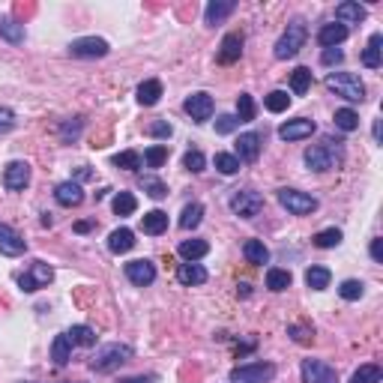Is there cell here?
Returning a JSON list of instances; mask_svg holds the SVG:
<instances>
[{
    "mask_svg": "<svg viewBox=\"0 0 383 383\" xmlns=\"http://www.w3.org/2000/svg\"><path fill=\"white\" fill-rule=\"evenodd\" d=\"M243 258L249 260V264H255V267H264V264H269V249L260 243V240H246V243H243Z\"/></svg>",
    "mask_w": 383,
    "mask_h": 383,
    "instance_id": "28",
    "label": "cell"
},
{
    "mask_svg": "<svg viewBox=\"0 0 383 383\" xmlns=\"http://www.w3.org/2000/svg\"><path fill=\"white\" fill-rule=\"evenodd\" d=\"M329 281H332V273H329L327 267H308L306 269V285L311 290H327Z\"/></svg>",
    "mask_w": 383,
    "mask_h": 383,
    "instance_id": "34",
    "label": "cell"
},
{
    "mask_svg": "<svg viewBox=\"0 0 383 383\" xmlns=\"http://www.w3.org/2000/svg\"><path fill=\"white\" fill-rule=\"evenodd\" d=\"M90 228H93V225H90V221H78V225H75V230H78V234H87Z\"/></svg>",
    "mask_w": 383,
    "mask_h": 383,
    "instance_id": "56",
    "label": "cell"
},
{
    "mask_svg": "<svg viewBox=\"0 0 383 383\" xmlns=\"http://www.w3.org/2000/svg\"><path fill=\"white\" fill-rule=\"evenodd\" d=\"M111 207H114L117 216H132L138 210V198L132 195V192H117L114 201H111Z\"/></svg>",
    "mask_w": 383,
    "mask_h": 383,
    "instance_id": "36",
    "label": "cell"
},
{
    "mask_svg": "<svg viewBox=\"0 0 383 383\" xmlns=\"http://www.w3.org/2000/svg\"><path fill=\"white\" fill-rule=\"evenodd\" d=\"M52 279H54V269L52 264H45V260H33L22 276H18V288L24 290V294H36V290H42L52 285Z\"/></svg>",
    "mask_w": 383,
    "mask_h": 383,
    "instance_id": "6",
    "label": "cell"
},
{
    "mask_svg": "<svg viewBox=\"0 0 383 383\" xmlns=\"http://www.w3.org/2000/svg\"><path fill=\"white\" fill-rule=\"evenodd\" d=\"M183 111L192 117V123H207V120L213 117V111H216V102H213V96H210V93H204V90H198V93L186 96Z\"/></svg>",
    "mask_w": 383,
    "mask_h": 383,
    "instance_id": "10",
    "label": "cell"
},
{
    "mask_svg": "<svg viewBox=\"0 0 383 383\" xmlns=\"http://www.w3.org/2000/svg\"><path fill=\"white\" fill-rule=\"evenodd\" d=\"M383 380V368L375 366V362H368V366H359L354 371V377H350V383H380Z\"/></svg>",
    "mask_w": 383,
    "mask_h": 383,
    "instance_id": "41",
    "label": "cell"
},
{
    "mask_svg": "<svg viewBox=\"0 0 383 383\" xmlns=\"http://www.w3.org/2000/svg\"><path fill=\"white\" fill-rule=\"evenodd\" d=\"M230 210H234V216L240 219H255L260 210H264V195L255 189H237L234 195H230Z\"/></svg>",
    "mask_w": 383,
    "mask_h": 383,
    "instance_id": "7",
    "label": "cell"
},
{
    "mask_svg": "<svg viewBox=\"0 0 383 383\" xmlns=\"http://www.w3.org/2000/svg\"><path fill=\"white\" fill-rule=\"evenodd\" d=\"M144 162H147V168H162V165L168 162V147H165V144L147 147V150H144Z\"/></svg>",
    "mask_w": 383,
    "mask_h": 383,
    "instance_id": "47",
    "label": "cell"
},
{
    "mask_svg": "<svg viewBox=\"0 0 383 383\" xmlns=\"http://www.w3.org/2000/svg\"><path fill=\"white\" fill-rule=\"evenodd\" d=\"M332 120H336V126L341 129V132H354V129H359V114L354 108H338Z\"/></svg>",
    "mask_w": 383,
    "mask_h": 383,
    "instance_id": "43",
    "label": "cell"
},
{
    "mask_svg": "<svg viewBox=\"0 0 383 383\" xmlns=\"http://www.w3.org/2000/svg\"><path fill=\"white\" fill-rule=\"evenodd\" d=\"M341 240H345V234H341L338 228H327V230H318V234L311 237V243H315L318 249H336Z\"/></svg>",
    "mask_w": 383,
    "mask_h": 383,
    "instance_id": "40",
    "label": "cell"
},
{
    "mask_svg": "<svg viewBox=\"0 0 383 383\" xmlns=\"http://www.w3.org/2000/svg\"><path fill=\"white\" fill-rule=\"evenodd\" d=\"M276 377V366L269 362H249V366L230 368V383H267Z\"/></svg>",
    "mask_w": 383,
    "mask_h": 383,
    "instance_id": "8",
    "label": "cell"
},
{
    "mask_svg": "<svg viewBox=\"0 0 383 383\" xmlns=\"http://www.w3.org/2000/svg\"><path fill=\"white\" fill-rule=\"evenodd\" d=\"M320 60H324V66H336V63H341V60H345V52H341V48H324Z\"/></svg>",
    "mask_w": 383,
    "mask_h": 383,
    "instance_id": "53",
    "label": "cell"
},
{
    "mask_svg": "<svg viewBox=\"0 0 383 383\" xmlns=\"http://www.w3.org/2000/svg\"><path fill=\"white\" fill-rule=\"evenodd\" d=\"M54 201L60 207H78L84 201V189L78 180H63V183L54 186Z\"/></svg>",
    "mask_w": 383,
    "mask_h": 383,
    "instance_id": "17",
    "label": "cell"
},
{
    "mask_svg": "<svg viewBox=\"0 0 383 383\" xmlns=\"http://www.w3.org/2000/svg\"><path fill=\"white\" fill-rule=\"evenodd\" d=\"M371 260H375V264H383V240L380 237L371 240Z\"/></svg>",
    "mask_w": 383,
    "mask_h": 383,
    "instance_id": "54",
    "label": "cell"
},
{
    "mask_svg": "<svg viewBox=\"0 0 383 383\" xmlns=\"http://www.w3.org/2000/svg\"><path fill=\"white\" fill-rule=\"evenodd\" d=\"M108 52H111V45L105 42L102 36H81V39H72V42H69V54H72V57H81V60L105 57Z\"/></svg>",
    "mask_w": 383,
    "mask_h": 383,
    "instance_id": "9",
    "label": "cell"
},
{
    "mask_svg": "<svg viewBox=\"0 0 383 383\" xmlns=\"http://www.w3.org/2000/svg\"><path fill=\"white\" fill-rule=\"evenodd\" d=\"M87 177H90V168L81 165V168H78V180H87Z\"/></svg>",
    "mask_w": 383,
    "mask_h": 383,
    "instance_id": "57",
    "label": "cell"
},
{
    "mask_svg": "<svg viewBox=\"0 0 383 383\" xmlns=\"http://www.w3.org/2000/svg\"><path fill=\"white\" fill-rule=\"evenodd\" d=\"M108 249H111V255H126V251H132L135 249V234L129 228H117V230H111V237H108Z\"/></svg>",
    "mask_w": 383,
    "mask_h": 383,
    "instance_id": "24",
    "label": "cell"
},
{
    "mask_svg": "<svg viewBox=\"0 0 383 383\" xmlns=\"http://www.w3.org/2000/svg\"><path fill=\"white\" fill-rule=\"evenodd\" d=\"M264 108L273 111V114H281V111H288V108H290L288 90H269V93L264 96Z\"/></svg>",
    "mask_w": 383,
    "mask_h": 383,
    "instance_id": "38",
    "label": "cell"
},
{
    "mask_svg": "<svg viewBox=\"0 0 383 383\" xmlns=\"http://www.w3.org/2000/svg\"><path fill=\"white\" fill-rule=\"evenodd\" d=\"M308 87H311V69L297 66L294 72H290V90H294V96H306Z\"/></svg>",
    "mask_w": 383,
    "mask_h": 383,
    "instance_id": "35",
    "label": "cell"
},
{
    "mask_svg": "<svg viewBox=\"0 0 383 383\" xmlns=\"http://www.w3.org/2000/svg\"><path fill=\"white\" fill-rule=\"evenodd\" d=\"M138 105H144V108H150V105H156L159 99H162V81H156V78H150V81H144V84H138Z\"/></svg>",
    "mask_w": 383,
    "mask_h": 383,
    "instance_id": "29",
    "label": "cell"
},
{
    "mask_svg": "<svg viewBox=\"0 0 383 383\" xmlns=\"http://www.w3.org/2000/svg\"><path fill=\"white\" fill-rule=\"evenodd\" d=\"M347 33H350V30H347L345 24L332 22V24H324V27L318 30V42L324 45V48H338V45L347 39Z\"/></svg>",
    "mask_w": 383,
    "mask_h": 383,
    "instance_id": "22",
    "label": "cell"
},
{
    "mask_svg": "<svg viewBox=\"0 0 383 383\" xmlns=\"http://www.w3.org/2000/svg\"><path fill=\"white\" fill-rule=\"evenodd\" d=\"M234 9H237L234 0H210L207 9H204V22H207V27L221 24L228 15H234Z\"/></svg>",
    "mask_w": 383,
    "mask_h": 383,
    "instance_id": "19",
    "label": "cell"
},
{
    "mask_svg": "<svg viewBox=\"0 0 383 383\" xmlns=\"http://www.w3.org/2000/svg\"><path fill=\"white\" fill-rule=\"evenodd\" d=\"M302 383H338V371L324 359H302Z\"/></svg>",
    "mask_w": 383,
    "mask_h": 383,
    "instance_id": "11",
    "label": "cell"
},
{
    "mask_svg": "<svg viewBox=\"0 0 383 383\" xmlns=\"http://www.w3.org/2000/svg\"><path fill=\"white\" fill-rule=\"evenodd\" d=\"M3 186H6V192H24L30 186V165L22 162V159L9 162L3 168Z\"/></svg>",
    "mask_w": 383,
    "mask_h": 383,
    "instance_id": "13",
    "label": "cell"
},
{
    "mask_svg": "<svg viewBox=\"0 0 383 383\" xmlns=\"http://www.w3.org/2000/svg\"><path fill=\"white\" fill-rule=\"evenodd\" d=\"M255 114H258V105H255V99H251V93H240L237 96V120L240 123H251L255 120Z\"/></svg>",
    "mask_w": 383,
    "mask_h": 383,
    "instance_id": "37",
    "label": "cell"
},
{
    "mask_svg": "<svg viewBox=\"0 0 383 383\" xmlns=\"http://www.w3.org/2000/svg\"><path fill=\"white\" fill-rule=\"evenodd\" d=\"M279 204L285 207L290 216H311L320 207L315 195L299 192V189H279Z\"/></svg>",
    "mask_w": 383,
    "mask_h": 383,
    "instance_id": "5",
    "label": "cell"
},
{
    "mask_svg": "<svg viewBox=\"0 0 383 383\" xmlns=\"http://www.w3.org/2000/svg\"><path fill=\"white\" fill-rule=\"evenodd\" d=\"M362 294H366V285H362L359 279H345V281L338 285V297H341V299H347V302L362 299Z\"/></svg>",
    "mask_w": 383,
    "mask_h": 383,
    "instance_id": "42",
    "label": "cell"
},
{
    "mask_svg": "<svg viewBox=\"0 0 383 383\" xmlns=\"http://www.w3.org/2000/svg\"><path fill=\"white\" fill-rule=\"evenodd\" d=\"M135 357V350L129 345H120V341H114V345H105L96 350V357L90 359V366H93V371H99V375H108V371L120 368L123 362H129Z\"/></svg>",
    "mask_w": 383,
    "mask_h": 383,
    "instance_id": "4",
    "label": "cell"
},
{
    "mask_svg": "<svg viewBox=\"0 0 383 383\" xmlns=\"http://www.w3.org/2000/svg\"><path fill=\"white\" fill-rule=\"evenodd\" d=\"M81 129H84V117H69L66 123L57 129V135L63 144H72V141H78V135H81Z\"/></svg>",
    "mask_w": 383,
    "mask_h": 383,
    "instance_id": "39",
    "label": "cell"
},
{
    "mask_svg": "<svg viewBox=\"0 0 383 383\" xmlns=\"http://www.w3.org/2000/svg\"><path fill=\"white\" fill-rule=\"evenodd\" d=\"M141 189H144V192H147V195L153 198V201H162V198L168 195V186H165L159 177H153V174L141 177Z\"/></svg>",
    "mask_w": 383,
    "mask_h": 383,
    "instance_id": "45",
    "label": "cell"
},
{
    "mask_svg": "<svg viewBox=\"0 0 383 383\" xmlns=\"http://www.w3.org/2000/svg\"><path fill=\"white\" fill-rule=\"evenodd\" d=\"M383 36L380 33H371V39H368V45H366V52H362V66H368V69H380V63H383Z\"/></svg>",
    "mask_w": 383,
    "mask_h": 383,
    "instance_id": "30",
    "label": "cell"
},
{
    "mask_svg": "<svg viewBox=\"0 0 383 383\" xmlns=\"http://www.w3.org/2000/svg\"><path fill=\"white\" fill-rule=\"evenodd\" d=\"M210 276H207V269L201 267V264H180L177 267V281L180 285H186V288H195V285H204Z\"/></svg>",
    "mask_w": 383,
    "mask_h": 383,
    "instance_id": "25",
    "label": "cell"
},
{
    "mask_svg": "<svg viewBox=\"0 0 383 383\" xmlns=\"http://www.w3.org/2000/svg\"><path fill=\"white\" fill-rule=\"evenodd\" d=\"M306 39H308V27L306 22H299V18H294V22L288 24V30L279 36V42L273 48V54L276 60H294L299 52H302V45H306Z\"/></svg>",
    "mask_w": 383,
    "mask_h": 383,
    "instance_id": "2",
    "label": "cell"
},
{
    "mask_svg": "<svg viewBox=\"0 0 383 383\" xmlns=\"http://www.w3.org/2000/svg\"><path fill=\"white\" fill-rule=\"evenodd\" d=\"M315 132H318V123L308 117H297V120H288V123L279 126L281 141H302V138H311Z\"/></svg>",
    "mask_w": 383,
    "mask_h": 383,
    "instance_id": "15",
    "label": "cell"
},
{
    "mask_svg": "<svg viewBox=\"0 0 383 383\" xmlns=\"http://www.w3.org/2000/svg\"><path fill=\"white\" fill-rule=\"evenodd\" d=\"M52 359L57 368H63L69 359H72V341L66 338V332H60V336L52 341Z\"/></svg>",
    "mask_w": 383,
    "mask_h": 383,
    "instance_id": "31",
    "label": "cell"
},
{
    "mask_svg": "<svg viewBox=\"0 0 383 383\" xmlns=\"http://www.w3.org/2000/svg\"><path fill=\"white\" fill-rule=\"evenodd\" d=\"M0 39H6L9 45H22L27 39V30L24 24L13 15H0Z\"/></svg>",
    "mask_w": 383,
    "mask_h": 383,
    "instance_id": "21",
    "label": "cell"
},
{
    "mask_svg": "<svg viewBox=\"0 0 383 383\" xmlns=\"http://www.w3.org/2000/svg\"><path fill=\"white\" fill-rule=\"evenodd\" d=\"M201 219H204V204L192 201V204L183 207V213H180V228H183V230H195L201 225Z\"/></svg>",
    "mask_w": 383,
    "mask_h": 383,
    "instance_id": "32",
    "label": "cell"
},
{
    "mask_svg": "<svg viewBox=\"0 0 383 383\" xmlns=\"http://www.w3.org/2000/svg\"><path fill=\"white\" fill-rule=\"evenodd\" d=\"M147 132L153 135V138H165V141H168L171 135H174V126H171L168 120H153V123L147 126Z\"/></svg>",
    "mask_w": 383,
    "mask_h": 383,
    "instance_id": "50",
    "label": "cell"
},
{
    "mask_svg": "<svg viewBox=\"0 0 383 383\" xmlns=\"http://www.w3.org/2000/svg\"><path fill=\"white\" fill-rule=\"evenodd\" d=\"M111 165H114V168H126V171H138L141 168V153H135V150H123V153L111 156Z\"/></svg>",
    "mask_w": 383,
    "mask_h": 383,
    "instance_id": "46",
    "label": "cell"
},
{
    "mask_svg": "<svg viewBox=\"0 0 383 383\" xmlns=\"http://www.w3.org/2000/svg\"><path fill=\"white\" fill-rule=\"evenodd\" d=\"M290 281H294V276H290L288 269H279V267H269V269H267V288L273 290V294H281V290H288Z\"/></svg>",
    "mask_w": 383,
    "mask_h": 383,
    "instance_id": "33",
    "label": "cell"
},
{
    "mask_svg": "<svg viewBox=\"0 0 383 383\" xmlns=\"http://www.w3.org/2000/svg\"><path fill=\"white\" fill-rule=\"evenodd\" d=\"M63 383H72V380H63ZM75 383H81V380H75Z\"/></svg>",
    "mask_w": 383,
    "mask_h": 383,
    "instance_id": "58",
    "label": "cell"
},
{
    "mask_svg": "<svg viewBox=\"0 0 383 383\" xmlns=\"http://www.w3.org/2000/svg\"><path fill=\"white\" fill-rule=\"evenodd\" d=\"M13 129H15V111L6 108V105H0V135L13 132Z\"/></svg>",
    "mask_w": 383,
    "mask_h": 383,
    "instance_id": "51",
    "label": "cell"
},
{
    "mask_svg": "<svg viewBox=\"0 0 383 383\" xmlns=\"http://www.w3.org/2000/svg\"><path fill=\"white\" fill-rule=\"evenodd\" d=\"M183 168L192 171V174H201V171L207 168V156L201 153V150H189V153L183 156Z\"/></svg>",
    "mask_w": 383,
    "mask_h": 383,
    "instance_id": "48",
    "label": "cell"
},
{
    "mask_svg": "<svg viewBox=\"0 0 383 383\" xmlns=\"http://www.w3.org/2000/svg\"><path fill=\"white\" fill-rule=\"evenodd\" d=\"M123 269H126V279L132 281L135 288H150L156 281V264H153V260H147V258L129 260Z\"/></svg>",
    "mask_w": 383,
    "mask_h": 383,
    "instance_id": "12",
    "label": "cell"
},
{
    "mask_svg": "<svg viewBox=\"0 0 383 383\" xmlns=\"http://www.w3.org/2000/svg\"><path fill=\"white\" fill-rule=\"evenodd\" d=\"M66 338L72 341V347H93L96 345V329L87 324H75L66 329Z\"/></svg>",
    "mask_w": 383,
    "mask_h": 383,
    "instance_id": "27",
    "label": "cell"
},
{
    "mask_svg": "<svg viewBox=\"0 0 383 383\" xmlns=\"http://www.w3.org/2000/svg\"><path fill=\"white\" fill-rule=\"evenodd\" d=\"M288 332H290V338H294L297 345H311V341H315V332H311V329H302V327H297V324H290Z\"/></svg>",
    "mask_w": 383,
    "mask_h": 383,
    "instance_id": "52",
    "label": "cell"
},
{
    "mask_svg": "<svg viewBox=\"0 0 383 383\" xmlns=\"http://www.w3.org/2000/svg\"><path fill=\"white\" fill-rule=\"evenodd\" d=\"M324 84L329 93L347 99V102H362V99H366V84H362V78L354 72H329L324 78Z\"/></svg>",
    "mask_w": 383,
    "mask_h": 383,
    "instance_id": "3",
    "label": "cell"
},
{
    "mask_svg": "<svg viewBox=\"0 0 383 383\" xmlns=\"http://www.w3.org/2000/svg\"><path fill=\"white\" fill-rule=\"evenodd\" d=\"M141 230L150 237H159L168 230V213L165 210H150V213L141 216Z\"/></svg>",
    "mask_w": 383,
    "mask_h": 383,
    "instance_id": "23",
    "label": "cell"
},
{
    "mask_svg": "<svg viewBox=\"0 0 383 383\" xmlns=\"http://www.w3.org/2000/svg\"><path fill=\"white\" fill-rule=\"evenodd\" d=\"M213 165H216V171H219V174H225V177H234L237 171H240V159H237L234 153H216Z\"/></svg>",
    "mask_w": 383,
    "mask_h": 383,
    "instance_id": "44",
    "label": "cell"
},
{
    "mask_svg": "<svg viewBox=\"0 0 383 383\" xmlns=\"http://www.w3.org/2000/svg\"><path fill=\"white\" fill-rule=\"evenodd\" d=\"M240 129V120L234 114H219L216 117V132L219 135H230V132H237Z\"/></svg>",
    "mask_w": 383,
    "mask_h": 383,
    "instance_id": "49",
    "label": "cell"
},
{
    "mask_svg": "<svg viewBox=\"0 0 383 383\" xmlns=\"http://www.w3.org/2000/svg\"><path fill=\"white\" fill-rule=\"evenodd\" d=\"M366 15H368V9L366 6H359L357 0H345V3H338L336 6V22L338 24H359V22H366Z\"/></svg>",
    "mask_w": 383,
    "mask_h": 383,
    "instance_id": "20",
    "label": "cell"
},
{
    "mask_svg": "<svg viewBox=\"0 0 383 383\" xmlns=\"http://www.w3.org/2000/svg\"><path fill=\"white\" fill-rule=\"evenodd\" d=\"M243 33H225L219 45V63H237L240 57H243Z\"/></svg>",
    "mask_w": 383,
    "mask_h": 383,
    "instance_id": "18",
    "label": "cell"
},
{
    "mask_svg": "<svg viewBox=\"0 0 383 383\" xmlns=\"http://www.w3.org/2000/svg\"><path fill=\"white\" fill-rule=\"evenodd\" d=\"M27 251V240L18 234L15 228H9L6 221H0V255L6 258H18Z\"/></svg>",
    "mask_w": 383,
    "mask_h": 383,
    "instance_id": "16",
    "label": "cell"
},
{
    "mask_svg": "<svg viewBox=\"0 0 383 383\" xmlns=\"http://www.w3.org/2000/svg\"><path fill=\"white\" fill-rule=\"evenodd\" d=\"M156 380H159L156 375H135V377H123L117 383H156Z\"/></svg>",
    "mask_w": 383,
    "mask_h": 383,
    "instance_id": "55",
    "label": "cell"
},
{
    "mask_svg": "<svg viewBox=\"0 0 383 383\" xmlns=\"http://www.w3.org/2000/svg\"><path fill=\"white\" fill-rule=\"evenodd\" d=\"M177 251H180V258H183L186 264H198V260L210 251V243L207 240H183Z\"/></svg>",
    "mask_w": 383,
    "mask_h": 383,
    "instance_id": "26",
    "label": "cell"
},
{
    "mask_svg": "<svg viewBox=\"0 0 383 383\" xmlns=\"http://www.w3.org/2000/svg\"><path fill=\"white\" fill-rule=\"evenodd\" d=\"M234 156L240 159V165H255L260 156V135L258 132H243L234 144Z\"/></svg>",
    "mask_w": 383,
    "mask_h": 383,
    "instance_id": "14",
    "label": "cell"
},
{
    "mask_svg": "<svg viewBox=\"0 0 383 383\" xmlns=\"http://www.w3.org/2000/svg\"><path fill=\"white\" fill-rule=\"evenodd\" d=\"M302 162L315 174H324V171H336L345 162V141L341 138H324V144H315L302 153Z\"/></svg>",
    "mask_w": 383,
    "mask_h": 383,
    "instance_id": "1",
    "label": "cell"
}]
</instances>
